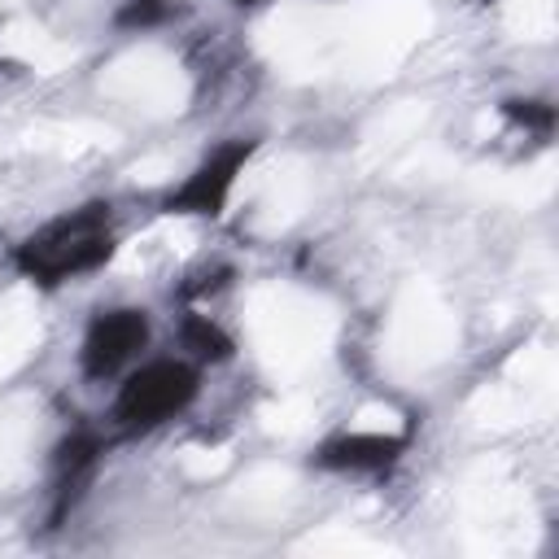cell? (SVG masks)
<instances>
[{
  "mask_svg": "<svg viewBox=\"0 0 559 559\" xmlns=\"http://www.w3.org/2000/svg\"><path fill=\"white\" fill-rule=\"evenodd\" d=\"M114 249H118L114 205L87 201V205L61 210L57 218L26 231L13 245V271L39 288H61V284H74V280L105 271Z\"/></svg>",
  "mask_w": 559,
  "mask_h": 559,
  "instance_id": "1",
  "label": "cell"
},
{
  "mask_svg": "<svg viewBox=\"0 0 559 559\" xmlns=\"http://www.w3.org/2000/svg\"><path fill=\"white\" fill-rule=\"evenodd\" d=\"M201 397V367L183 354L140 358L114 380L109 428L118 437H144L183 419Z\"/></svg>",
  "mask_w": 559,
  "mask_h": 559,
  "instance_id": "2",
  "label": "cell"
},
{
  "mask_svg": "<svg viewBox=\"0 0 559 559\" xmlns=\"http://www.w3.org/2000/svg\"><path fill=\"white\" fill-rule=\"evenodd\" d=\"M153 345V314L144 306H100L79 336V376L87 384H114Z\"/></svg>",
  "mask_w": 559,
  "mask_h": 559,
  "instance_id": "3",
  "label": "cell"
},
{
  "mask_svg": "<svg viewBox=\"0 0 559 559\" xmlns=\"http://www.w3.org/2000/svg\"><path fill=\"white\" fill-rule=\"evenodd\" d=\"M249 157H253V140H245V135L214 144V148L183 175V183L166 192L162 210H166V214H183V218H218V214L227 210V201H231V192H236V179H240V170L249 166Z\"/></svg>",
  "mask_w": 559,
  "mask_h": 559,
  "instance_id": "4",
  "label": "cell"
},
{
  "mask_svg": "<svg viewBox=\"0 0 559 559\" xmlns=\"http://www.w3.org/2000/svg\"><path fill=\"white\" fill-rule=\"evenodd\" d=\"M406 454V437L376 428H341L314 445V467L336 476H380Z\"/></svg>",
  "mask_w": 559,
  "mask_h": 559,
  "instance_id": "5",
  "label": "cell"
},
{
  "mask_svg": "<svg viewBox=\"0 0 559 559\" xmlns=\"http://www.w3.org/2000/svg\"><path fill=\"white\" fill-rule=\"evenodd\" d=\"M175 341H179V354L192 358L201 371H205V367H223V362L236 358V336H231L214 314H205V310H197V306H188V310L179 314Z\"/></svg>",
  "mask_w": 559,
  "mask_h": 559,
  "instance_id": "6",
  "label": "cell"
},
{
  "mask_svg": "<svg viewBox=\"0 0 559 559\" xmlns=\"http://www.w3.org/2000/svg\"><path fill=\"white\" fill-rule=\"evenodd\" d=\"M502 114L515 131L533 135V140H550L555 135V105L550 100H533V96H515V100H502Z\"/></svg>",
  "mask_w": 559,
  "mask_h": 559,
  "instance_id": "7",
  "label": "cell"
}]
</instances>
